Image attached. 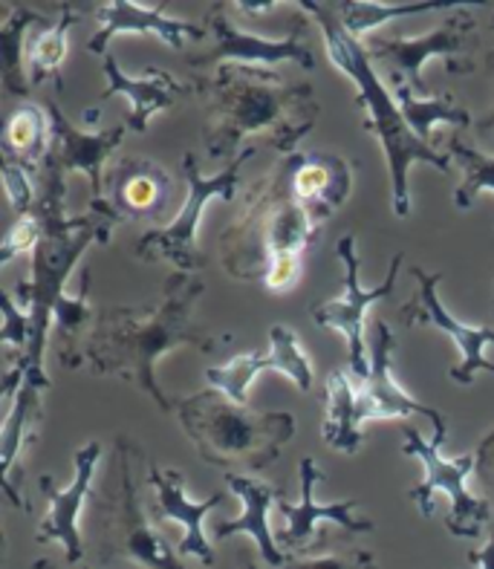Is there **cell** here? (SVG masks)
I'll return each instance as SVG.
<instances>
[{"instance_id": "cell-1", "label": "cell", "mask_w": 494, "mask_h": 569, "mask_svg": "<svg viewBox=\"0 0 494 569\" xmlns=\"http://www.w3.org/2000/svg\"><path fill=\"white\" fill-rule=\"evenodd\" d=\"M202 292L206 281L200 274L174 272L165 281L162 298L151 307H105L96 312L70 370L125 379L139 393H148L159 411H174L177 399L157 382V361L182 345L197 347L200 353H217L231 345L229 332H211L194 321Z\"/></svg>"}, {"instance_id": "cell-2", "label": "cell", "mask_w": 494, "mask_h": 569, "mask_svg": "<svg viewBox=\"0 0 494 569\" xmlns=\"http://www.w3.org/2000/svg\"><path fill=\"white\" fill-rule=\"evenodd\" d=\"M191 84L208 116L202 142L211 162H235L237 148L255 133H266L275 151L298 153L295 148L322 116L313 87L287 84L266 67L220 64Z\"/></svg>"}, {"instance_id": "cell-3", "label": "cell", "mask_w": 494, "mask_h": 569, "mask_svg": "<svg viewBox=\"0 0 494 569\" xmlns=\"http://www.w3.org/2000/svg\"><path fill=\"white\" fill-rule=\"evenodd\" d=\"M327 223L304 206L289 182L287 157L251 182L240 209L220 234L223 269L235 281H264L278 260H302L304 249Z\"/></svg>"}, {"instance_id": "cell-4", "label": "cell", "mask_w": 494, "mask_h": 569, "mask_svg": "<svg viewBox=\"0 0 494 569\" xmlns=\"http://www.w3.org/2000/svg\"><path fill=\"white\" fill-rule=\"evenodd\" d=\"M302 12L313 14L322 23L324 41H327V52L333 58V64L356 84V108L365 110V130L379 139L382 151L387 157V168H391V182H394V211L396 217L411 214V194H408V168L414 162H428V166L439 168L443 173L452 171L448 157L425 144L408 128L405 116L399 110L396 96L382 84L379 72L373 70L370 56H367L365 43H358L356 38L342 27L336 12L329 9V3H309L302 0Z\"/></svg>"}, {"instance_id": "cell-5", "label": "cell", "mask_w": 494, "mask_h": 569, "mask_svg": "<svg viewBox=\"0 0 494 569\" xmlns=\"http://www.w3.org/2000/svg\"><path fill=\"white\" fill-rule=\"evenodd\" d=\"M177 417L197 455L217 469L246 466L269 469L295 437V417L287 411H251L223 390L211 388L177 399Z\"/></svg>"}, {"instance_id": "cell-6", "label": "cell", "mask_w": 494, "mask_h": 569, "mask_svg": "<svg viewBox=\"0 0 494 569\" xmlns=\"http://www.w3.org/2000/svg\"><path fill=\"white\" fill-rule=\"evenodd\" d=\"M142 448L130 437H116L110 480L93 498L96 506V563H137L142 569H186V563L174 556L162 535L151 527L142 509V495L134 480V460H139Z\"/></svg>"}, {"instance_id": "cell-7", "label": "cell", "mask_w": 494, "mask_h": 569, "mask_svg": "<svg viewBox=\"0 0 494 569\" xmlns=\"http://www.w3.org/2000/svg\"><path fill=\"white\" fill-rule=\"evenodd\" d=\"M255 157V148H244L240 157L231 162L229 168L217 177H202L197 168V157L191 151L182 157V177H186V202L179 214L174 217L171 223L162 229L145 231L142 238L137 240V258L142 263H171L177 272L186 274H200L208 267V258L202 254L200 243H197V226L206 211L211 197H223V200H235L237 182H240V168L244 162Z\"/></svg>"}, {"instance_id": "cell-8", "label": "cell", "mask_w": 494, "mask_h": 569, "mask_svg": "<svg viewBox=\"0 0 494 569\" xmlns=\"http://www.w3.org/2000/svg\"><path fill=\"white\" fill-rule=\"evenodd\" d=\"M445 431H448L445 419L434 426V437L431 440H423V433L416 431V428L402 426V433H405L402 451L408 457H416L425 466L423 483L411 491V500H414L423 518H434V498L437 495H448L452 512L443 518V527L452 535H457V538H481V529L492 520V506H488V500L474 498L472 491L466 489V477L477 466V457L466 455L445 460Z\"/></svg>"}, {"instance_id": "cell-9", "label": "cell", "mask_w": 494, "mask_h": 569, "mask_svg": "<svg viewBox=\"0 0 494 569\" xmlns=\"http://www.w3.org/2000/svg\"><path fill=\"white\" fill-rule=\"evenodd\" d=\"M474 29L477 21L463 9H457L454 18L443 23V27L431 29L428 36L419 38H370L365 43L370 61H379L387 72H391V84H408L419 99H434L423 79V70L431 58H443L445 70L452 76L460 72H472L474 61L468 58L474 43Z\"/></svg>"}, {"instance_id": "cell-10", "label": "cell", "mask_w": 494, "mask_h": 569, "mask_svg": "<svg viewBox=\"0 0 494 569\" xmlns=\"http://www.w3.org/2000/svg\"><path fill=\"white\" fill-rule=\"evenodd\" d=\"M338 260L344 263V296L336 301L316 303L309 316L318 327H327V330L342 332V339L347 341V365H350L353 373L365 382L370 376V359H367L365 347V312L370 310L373 301H382V298L394 296L396 278H399V269L405 263V254H394L391 260V269H387L385 281L373 289H362L358 283V254H356V238L347 234V238L338 240L336 246Z\"/></svg>"}, {"instance_id": "cell-11", "label": "cell", "mask_w": 494, "mask_h": 569, "mask_svg": "<svg viewBox=\"0 0 494 569\" xmlns=\"http://www.w3.org/2000/svg\"><path fill=\"white\" fill-rule=\"evenodd\" d=\"M229 3H215L208 9L202 23L211 29L215 47L202 56H188V67H220V64H251V67H275L280 61H295L304 70H316V56L304 38H307V21L298 18L284 41L258 38L240 32L229 18Z\"/></svg>"}, {"instance_id": "cell-12", "label": "cell", "mask_w": 494, "mask_h": 569, "mask_svg": "<svg viewBox=\"0 0 494 569\" xmlns=\"http://www.w3.org/2000/svg\"><path fill=\"white\" fill-rule=\"evenodd\" d=\"M171 200L174 180L159 162L145 157H122L113 159L105 171V202L96 217L108 226L159 220L168 214Z\"/></svg>"}, {"instance_id": "cell-13", "label": "cell", "mask_w": 494, "mask_h": 569, "mask_svg": "<svg viewBox=\"0 0 494 569\" xmlns=\"http://www.w3.org/2000/svg\"><path fill=\"white\" fill-rule=\"evenodd\" d=\"M416 278V296L411 298L399 310V321L405 327H434V330L452 336L457 350L463 353V361L452 368V379L457 385H472L474 376L492 373L494 365L486 359V347H494V330L488 327H466L460 325L452 312L445 310V303L439 301V272H425L423 267L411 269Z\"/></svg>"}, {"instance_id": "cell-14", "label": "cell", "mask_w": 494, "mask_h": 569, "mask_svg": "<svg viewBox=\"0 0 494 569\" xmlns=\"http://www.w3.org/2000/svg\"><path fill=\"white\" fill-rule=\"evenodd\" d=\"M47 113H50L52 122V144L47 157L56 162L61 171L67 173H87L90 182H93V197H90V206L87 211L99 214L101 202H105V171L113 162L116 148L122 144L125 133H128V124H116L110 130H81L61 113L56 101H47Z\"/></svg>"}, {"instance_id": "cell-15", "label": "cell", "mask_w": 494, "mask_h": 569, "mask_svg": "<svg viewBox=\"0 0 494 569\" xmlns=\"http://www.w3.org/2000/svg\"><path fill=\"white\" fill-rule=\"evenodd\" d=\"M324 475L316 466L313 457L302 460V503L289 506L287 500H278V509L287 518V529L280 532V543L289 552H302V556H318L324 549L322 535H316L318 520H329L347 535H365L373 532V520L358 518L356 500H338V503H318L316 500V486L322 483Z\"/></svg>"}, {"instance_id": "cell-16", "label": "cell", "mask_w": 494, "mask_h": 569, "mask_svg": "<svg viewBox=\"0 0 494 569\" xmlns=\"http://www.w3.org/2000/svg\"><path fill=\"white\" fill-rule=\"evenodd\" d=\"M269 341H273L269 353H240L226 361V365H220V368L206 370L208 385L223 390L237 405H246L251 379L264 373V370H278L287 379H293L302 390L313 388V365H309L307 353H304L302 339L289 327L278 325L269 330Z\"/></svg>"}, {"instance_id": "cell-17", "label": "cell", "mask_w": 494, "mask_h": 569, "mask_svg": "<svg viewBox=\"0 0 494 569\" xmlns=\"http://www.w3.org/2000/svg\"><path fill=\"white\" fill-rule=\"evenodd\" d=\"M101 457V442H87L81 446L76 455H72V466H76V480L67 491H58L52 483L50 475H43L38 480V489L47 498V515H43L41 527H38L36 541L50 543L61 541L67 549V561L79 563L85 556V543H81L79 532V512L85 500L90 498V489H93V471L96 462Z\"/></svg>"}, {"instance_id": "cell-18", "label": "cell", "mask_w": 494, "mask_h": 569, "mask_svg": "<svg viewBox=\"0 0 494 569\" xmlns=\"http://www.w3.org/2000/svg\"><path fill=\"white\" fill-rule=\"evenodd\" d=\"M394 330L385 325V321H376L373 325L370 336V376L362 382L358 390V422L365 419H399L408 417V413H419V417H428L434 426L443 422V413L437 408H428V405L411 399L399 385L394 382Z\"/></svg>"}, {"instance_id": "cell-19", "label": "cell", "mask_w": 494, "mask_h": 569, "mask_svg": "<svg viewBox=\"0 0 494 569\" xmlns=\"http://www.w3.org/2000/svg\"><path fill=\"white\" fill-rule=\"evenodd\" d=\"M165 9H168V3H162V7H134V3H125V0H116L110 7L87 9L101 23L99 32L87 41V50L93 52V56H108V43L116 36H134V32H139V36H157L171 50H182L188 38L202 41L208 36L206 23L168 18Z\"/></svg>"}, {"instance_id": "cell-20", "label": "cell", "mask_w": 494, "mask_h": 569, "mask_svg": "<svg viewBox=\"0 0 494 569\" xmlns=\"http://www.w3.org/2000/svg\"><path fill=\"white\" fill-rule=\"evenodd\" d=\"M151 486L157 489V506H154V520H177L179 527L186 529L182 541L177 543L179 556H194L202 567H215V549L208 543L202 532V518H206L215 506L226 500L223 491L211 495L208 500L194 503L186 495V477L177 469H159L157 462L148 466Z\"/></svg>"}, {"instance_id": "cell-21", "label": "cell", "mask_w": 494, "mask_h": 569, "mask_svg": "<svg viewBox=\"0 0 494 569\" xmlns=\"http://www.w3.org/2000/svg\"><path fill=\"white\" fill-rule=\"evenodd\" d=\"M105 79H108V87L101 93V101L125 96L130 101V113L125 124H128V130H139V133L148 130L159 110H168L174 101L194 96V84L174 79L171 72L157 70V67H145L139 79H130L110 52L105 56Z\"/></svg>"}, {"instance_id": "cell-22", "label": "cell", "mask_w": 494, "mask_h": 569, "mask_svg": "<svg viewBox=\"0 0 494 569\" xmlns=\"http://www.w3.org/2000/svg\"><path fill=\"white\" fill-rule=\"evenodd\" d=\"M43 417V390L38 385L23 379L21 390L14 393V402L9 405V413L3 419V466H0V480H3V495L14 509L32 512V503L23 495V455L27 446L38 437V426Z\"/></svg>"}, {"instance_id": "cell-23", "label": "cell", "mask_w": 494, "mask_h": 569, "mask_svg": "<svg viewBox=\"0 0 494 569\" xmlns=\"http://www.w3.org/2000/svg\"><path fill=\"white\" fill-rule=\"evenodd\" d=\"M226 486H229L231 495L244 500V515L235 520H220L215 527L217 541H229L231 535H251L255 543H258L260 556L269 567L280 569L287 561V556L280 552L278 543H275L273 532H269V509H273L278 500H284L287 489L275 483H264V480H255V477L237 475V471H229L226 475Z\"/></svg>"}, {"instance_id": "cell-24", "label": "cell", "mask_w": 494, "mask_h": 569, "mask_svg": "<svg viewBox=\"0 0 494 569\" xmlns=\"http://www.w3.org/2000/svg\"><path fill=\"white\" fill-rule=\"evenodd\" d=\"M358 426H362L358 422V390L353 388L350 376L344 370H333L324 385V442L342 455H358L362 451V428Z\"/></svg>"}, {"instance_id": "cell-25", "label": "cell", "mask_w": 494, "mask_h": 569, "mask_svg": "<svg viewBox=\"0 0 494 569\" xmlns=\"http://www.w3.org/2000/svg\"><path fill=\"white\" fill-rule=\"evenodd\" d=\"M58 12H61V18L52 27L41 29L27 47V79L32 87L52 81L56 90H65L61 67L67 61V52H70V27L79 21V12H85V9L58 3Z\"/></svg>"}, {"instance_id": "cell-26", "label": "cell", "mask_w": 494, "mask_h": 569, "mask_svg": "<svg viewBox=\"0 0 494 569\" xmlns=\"http://www.w3.org/2000/svg\"><path fill=\"white\" fill-rule=\"evenodd\" d=\"M52 122L50 113L38 104H23L7 119L3 130V153L14 159L18 166L27 168L32 177L41 168L43 157L50 153Z\"/></svg>"}, {"instance_id": "cell-27", "label": "cell", "mask_w": 494, "mask_h": 569, "mask_svg": "<svg viewBox=\"0 0 494 569\" xmlns=\"http://www.w3.org/2000/svg\"><path fill=\"white\" fill-rule=\"evenodd\" d=\"M29 27H50L47 14L23 3H7V18L0 27V50H3V90L7 96H27L32 90L27 79V50L23 36Z\"/></svg>"}, {"instance_id": "cell-28", "label": "cell", "mask_w": 494, "mask_h": 569, "mask_svg": "<svg viewBox=\"0 0 494 569\" xmlns=\"http://www.w3.org/2000/svg\"><path fill=\"white\" fill-rule=\"evenodd\" d=\"M394 96L399 101V110L405 116L408 128L425 144H431V130H434V124H454V128H468L472 124V113L466 108H457L452 93L443 96V99H437V96L434 99H419V96H414V90L408 84H399L394 87Z\"/></svg>"}, {"instance_id": "cell-29", "label": "cell", "mask_w": 494, "mask_h": 569, "mask_svg": "<svg viewBox=\"0 0 494 569\" xmlns=\"http://www.w3.org/2000/svg\"><path fill=\"white\" fill-rule=\"evenodd\" d=\"M52 321L58 325V336H61V345H58V365L65 370H70L72 359L79 353L81 347V332L87 325H93V301H90V267H85L79 283V296L58 298L56 312H52Z\"/></svg>"}, {"instance_id": "cell-30", "label": "cell", "mask_w": 494, "mask_h": 569, "mask_svg": "<svg viewBox=\"0 0 494 569\" xmlns=\"http://www.w3.org/2000/svg\"><path fill=\"white\" fill-rule=\"evenodd\" d=\"M329 9L336 12V18L342 21V27L350 32L353 38L367 36L373 27H379L385 21H394V18H408V14H423V12H445V9H463L460 3H356V0H347V3H329Z\"/></svg>"}, {"instance_id": "cell-31", "label": "cell", "mask_w": 494, "mask_h": 569, "mask_svg": "<svg viewBox=\"0 0 494 569\" xmlns=\"http://www.w3.org/2000/svg\"><path fill=\"white\" fill-rule=\"evenodd\" d=\"M448 153L463 171L457 191H454V206L468 209L483 191H494V157L477 151L474 144L463 142V137H448Z\"/></svg>"}, {"instance_id": "cell-32", "label": "cell", "mask_w": 494, "mask_h": 569, "mask_svg": "<svg viewBox=\"0 0 494 569\" xmlns=\"http://www.w3.org/2000/svg\"><path fill=\"white\" fill-rule=\"evenodd\" d=\"M3 182H7V194L9 202H12L14 214H32V209H36V186H32L36 177H32L23 166H18L14 159L3 157Z\"/></svg>"}, {"instance_id": "cell-33", "label": "cell", "mask_w": 494, "mask_h": 569, "mask_svg": "<svg viewBox=\"0 0 494 569\" xmlns=\"http://www.w3.org/2000/svg\"><path fill=\"white\" fill-rule=\"evenodd\" d=\"M41 238H43V229H41V220H38L36 214L18 217L12 229L7 231V240H3V252H0V263L7 267L9 260H14L18 254L36 252L38 243H41Z\"/></svg>"}, {"instance_id": "cell-34", "label": "cell", "mask_w": 494, "mask_h": 569, "mask_svg": "<svg viewBox=\"0 0 494 569\" xmlns=\"http://www.w3.org/2000/svg\"><path fill=\"white\" fill-rule=\"evenodd\" d=\"M280 569H376V558L367 549H347V552H318L309 561H289Z\"/></svg>"}, {"instance_id": "cell-35", "label": "cell", "mask_w": 494, "mask_h": 569, "mask_svg": "<svg viewBox=\"0 0 494 569\" xmlns=\"http://www.w3.org/2000/svg\"><path fill=\"white\" fill-rule=\"evenodd\" d=\"M477 475L483 477V483L494 486V431H488L483 437L481 448H477Z\"/></svg>"}, {"instance_id": "cell-36", "label": "cell", "mask_w": 494, "mask_h": 569, "mask_svg": "<svg viewBox=\"0 0 494 569\" xmlns=\"http://www.w3.org/2000/svg\"><path fill=\"white\" fill-rule=\"evenodd\" d=\"M468 561H474L481 569H494V532L488 535V543L483 549H472Z\"/></svg>"}, {"instance_id": "cell-37", "label": "cell", "mask_w": 494, "mask_h": 569, "mask_svg": "<svg viewBox=\"0 0 494 569\" xmlns=\"http://www.w3.org/2000/svg\"><path fill=\"white\" fill-rule=\"evenodd\" d=\"M488 64H492V67H494V50H492V52H488ZM474 128H477V133H486V130H494V108H492V110H488V113H486V116H483L481 122L474 124Z\"/></svg>"}, {"instance_id": "cell-38", "label": "cell", "mask_w": 494, "mask_h": 569, "mask_svg": "<svg viewBox=\"0 0 494 569\" xmlns=\"http://www.w3.org/2000/svg\"><path fill=\"white\" fill-rule=\"evenodd\" d=\"M96 122H99V108L85 110V124H96Z\"/></svg>"}, {"instance_id": "cell-39", "label": "cell", "mask_w": 494, "mask_h": 569, "mask_svg": "<svg viewBox=\"0 0 494 569\" xmlns=\"http://www.w3.org/2000/svg\"><path fill=\"white\" fill-rule=\"evenodd\" d=\"M32 569H56V567H52L50 561H36V567ZM85 569H90V567H85Z\"/></svg>"}, {"instance_id": "cell-40", "label": "cell", "mask_w": 494, "mask_h": 569, "mask_svg": "<svg viewBox=\"0 0 494 569\" xmlns=\"http://www.w3.org/2000/svg\"><path fill=\"white\" fill-rule=\"evenodd\" d=\"M244 569H258V563H255V561H246Z\"/></svg>"}, {"instance_id": "cell-41", "label": "cell", "mask_w": 494, "mask_h": 569, "mask_svg": "<svg viewBox=\"0 0 494 569\" xmlns=\"http://www.w3.org/2000/svg\"><path fill=\"white\" fill-rule=\"evenodd\" d=\"M492 29H494V21H492Z\"/></svg>"}]
</instances>
